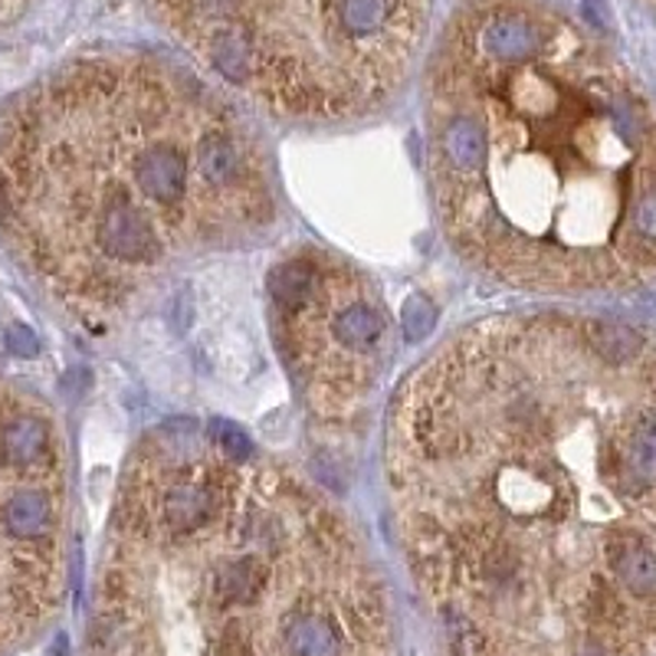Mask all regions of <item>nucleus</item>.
<instances>
[{"mask_svg":"<svg viewBox=\"0 0 656 656\" xmlns=\"http://www.w3.org/2000/svg\"><path fill=\"white\" fill-rule=\"evenodd\" d=\"M276 352L302 404L322 423H355L394 355L381 286L352 260L298 246L266 280Z\"/></svg>","mask_w":656,"mask_h":656,"instance_id":"5","label":"nucleus"},{"mask_svg":"<svg viewBox=\"0 0 656 656\" xmlns=\"http://www.w3.org/2000/svg\"><path fill=\"white\" fill-rule=\"evenodd\" d=\"M276 221L263 141L197 82L145 60L69 69L0 131V231L86 322Z\"/></svg>","mask_w":656,"mask_h":656,"instance_id":"3","label":"nucleus"},{"mask_svg":"<svg viewBox=\"0 0 656 656\" xmlns=\"http://www.w3.org/2000/svg\"><path fill=\"white\" fill-rule=\"evenodd\" d=\"M391 522L447 656L656 647V345L634 325L502 312L401 384Z\"/></svg>","mask_w":656,"mask_h":656,"instance_id":"1","label":"nucleus"},{"mask_svg":"<svg viewBox=\"0 0 656 656\" xmlns=\"http://www.w3.org/2000/svg\"><path fill=\"white\" fill-rule=\"evenodd\" d=\"M7 339H10V345H17L13 352H20V355H33V352H37V339H33L23 325H13V329L7 332Z\"/></svg>","mask_w":656,"mask_h":656,"instance_id":"7","label":"nucleus"},{"mask_svg":"<svg viewBox=\"0 0 656 656\" xmlns=\"http://www.w3.org/2000/svg\"><path fill=\"white\" fill-rule=\"evenodd\" d=\"M404 319H408V339H411V342H420V339L433 329L437 312H433V305L423 296H411L408 298V305H404Z\"/></svg>","mask_w":656,"mask_h":656,"instance_id":"6","label":"nucleus"},{"mask_svg":"<svg viewBox=\"0 0 656 656\" xmlns=\"http://www.w3.org/2000/svg\"><path fill=\"white\" fill-rule=\"evenodd\" d=\"M427 165L453 253L502 286L588 293L656 266L647 109L551 23L522 57L463 23L433 72Z\"/></svg>","mask_w":656,"mask_h":656,"instance_id":"4","label":"nucleus"},{"mask_svg":"<svg viewBox=\"0 0 656 656\" xmlns=\"http://www.w3.org/2000/svg\"><path fill=\"white\" fill-rule=\"evenodd\" d=\"M82 656H401L355 519L234 423L175 420L121 470Z\"/></svg>","mask_w":656,"mask_h":656,"instance_id":"2","label":"nucleus"}]
</instances>
